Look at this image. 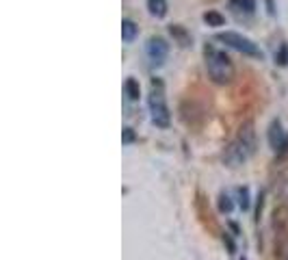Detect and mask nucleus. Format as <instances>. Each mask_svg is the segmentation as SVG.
I'll list each match as a JSON object with an SVG mask.
<instances>
[{
	"label": "nucleus",
	"mask_w": 288,
	"mask_h": 260,
	"mask_svg": "<svg viewBox=\"0 0 288 260\" xmlns=\"http://www.w3.org/2000/svg\"><path fill=\"white\" fill-rule=\"evenodd\" d=\"M124 89H126V96L130 98V100H139L141 96V85L134 81V78H128L126 85H124Z\"/></svg>",
	"instance_id": "11"
},
{
	"label": "nucleus",
	"mask_w": 288,
	"mask_h": 260,
	"mask_svg": "<svg viewBox=\"0 0 288 260\" xmlns=\"http://www.w3.org/2000/svg\"><path fill=\"white\" fill-rule=\"evenodd\" d=\"M219 211L221 213H230V211H232V202H230L228 195H221V198H219Z\"/></svg>",
	"instance_id": "14"
},
{
	"label": "nucleus",
	"mask_w": 288,
	"mask_h": 260,
	"mask_svg": "<svg viewBox=\"0 0 288 260\" xmlns=\"http://www.w3.org/2000/svg\"><path fill=\"white\" fill-rule=\"evenodd\" d=\"M204 22L208 26H223V24H226V18H223L219 11H206L204 13Z\"/></svg>",
	"instance_id": "12"
},
{
	"label": "nucleus",
	"mask_w": 288,
	"mask_h": 260,
	"mask_svg": "<svg viewBox=\"0 0 288 260\" xmlns=\"http://www.w3.org/2000/svg\"><path fill=\"white\" fill-rule=\"evenodd\" d=\"M217 41L226 43V46L239 50V52L247 54V56H256V59H262V50L256 46L249 37H243L241 33H232V31H226V33H219L217 35Z\"/></svg>",
	"instance_id": "3"
},
{
	"label": "nucleus",
	"mask_w": 288,
	"mask_h": 260,
	"mask_svg": "<svg viewBox=\"0 0 288 260\" xmlns=\"http://www.w3.org/2000/svg\"><path fill=\"white\" fill-rule=\"evenodd\" d=\"M134 130L132 128H124V133H121V141L124 143H134Z\"/></svg>",
	"instance_id": "16"
},
{
	"label": "nucleus",
	"mask_w": 288,
	"mask_h": 260,
	"mask_svg": "<svg viewBox=\"0 0 288 260\" xmlns=\"http://www.w3.org/2000/svg\"><path fill=\"white\" fill-rule=\"evenodd\" d=\"M269 143H271L273 150H284L286 148V135H284L279 121H273V124L269 126Z\"/></svg>",
	"instance_id": "6"
},
{
	"label": "nucleus",
	"mask_w": 288,
	"mask_h": 260,
	"mask_svg": "<svg viewBox=\"0 0 288 260\" xmlns=\"http://www.w3.org/2000/svg\"><path fill=\"white\" fill-rule=\"evenodd\" d=\"M239 195H241V208L247 211L249 208V191L247 189H239Z\"/></svg>",
	"instance_id": "15"
},
{
	"label": "nucleus",
	"mask_w": 288,
	"mask_h": 260,
	"mask_svg": "<svg viewBox=\"0 0 288 260\" xmlns=\"http://www.w3.org/2000/svg\"><path fill=\"white\" fill-rule=\"evenodd\" d=\"M275 63L279 68H286L288 65V43H282V46H279V52L275 54Z\"/></svg>",
	"instance_id": "13"
},
{
	"label": "nucleus",
	"mask_w": 288,
	"mask_h": 260,
	"mask_svg": "<svg viewBox=\"0 0 288 260\" xmlns=\"http://www.w3.org/2000/svg\"><path fill=\"white\" fill-rule=\"evenodd\" d=\"M134 37H136V24L132 20H124L121 22V39L126 43H130Z\"/></svg>",
	"instance_id": "8"
},
{
	"label": "nucleus",
	"mask_w": 288,
	"mask_h": 260,
	"mask_svg": "<svg viewBox=\"0 0 288 260\" xmlns=\"http://www.w3.org/2000/svg\"><path fill=\"white\" fill-rule=\"evenodd\" d=\"M169 33L174 35V39H178V43H180V46H189V43H191V37H189V33H186L182 26H178V24H171V26H169Z\"/></svg>",
	"instance_id": "10"
},
{
	"label": "nucleus",
	"mask_w": 288,
	"mask_h": 260,
	"mask_svg": "<svg viewBox=\"0 0 288 260\" xmlns=\"http://www.w3.org/2000/svg\"><path fill=\"white\" fill-rule=\"evenodd\" d=\"M150 113H152V121L161 128H167L171 124V113L167 108V102H165V96L161 89H154L152 96H150Z\"/></svg>",
	"instance_id": "4"
},
{
	"label": "nucleus",
	"mask_w": 288,
	"mask_h": 260,
	"mask_svg": "<svg viewBox=\"0 0 288 260\" xmlns=\"http://www.w3.org/2000/svg\"><path fill=\"white\" fill-rule=\"evenodd\" d=\"M230 5L239 13H254L256 9V0H230Z\"/></svg>",
	"instance_id": "9"
},
{
	"label": "nucleus",
	"mask_w": 288,
	"mask_h": 260,
	"mask_svg": "<svg viewBox=\"0 0 288 260\" xmlns=\"http://www.w3.org/2000/svg\"><path fill=\"white\" fill-rule=\"evenodd\" d=\"M223 241H226V245H228V249H230V254H234V251H236V247H234L232 238H230L228 234H223Z\"/></svg>",
	"instance_id": "17"
},
{
	"label": "nucleus",
	"mask_w": 288,
	"mask_h": 260,
	"mask_svg": "<svg viewBox=\"0 0 288 260\" xmlns=\"http://www.w3.org/2000/svg\"><path fill=\"white\" fill-rule=\"evenodd\" d=\"M206 68H208V74L217 85H228L234 81V63L232 59L221 52V50L212 48V46H206Z\"/></svg>",
	"instance_id": "2"
},
{
	"label": "nucleus",
	"mask_w": 288,
	"mask_h": 260,
	"mask_svg": "<svg viewBox=\"0 0 288 260\" xmlns=\"http://www.w3.org/2000/svg\"><path fill=\"white\" fill-rule=\"evenodd\" d=\"M148 56L154 65H163L165 59H167V52H169V46L163 37H150L148 41Z\"/></svg>",
	"instance_id": "5"
},
{
	"label": "nucleus",
	"mask_w": 288,
	"mask_h": 260,
	"mask_svg": "<svg viewBox=\"0 0 288 260\" xmlns=\"http://www.w3.org/2000/svg\"><path fill=\"white\" fill-rule=\"evenodd\" d=\"M254 152H256V133H254V124L247 121V124H243V128L239 130L236 139L223 152V163H226L228 167H239V165L247 163L249 158L254 156Z\"/></svg>",
	"instance_id": "1"
},
{
	"label": "nucleus",
	"mask_w": 288,
	"mask_h": 260,
	"mask_svg": "<svg viewBox=\"0 0 288 260\" xmlns=\"http://www.w3.org/2000/svg\"><path fill=\"white\" fill-rule=\"evenodd\" d=\"M148 9L154 18H165L167 16V0H148Z\"/></svg>",
	"instance_id": "7"
},
{
	"label": "nucleus",
	"mask_w": 288,
	"mask_h": 260,
	"mask_svg": "<svg viewBox=\"0 0 288 260\" xmlns=\"http://www.w3.org/2000/svg\"><path fill=\"white\" fill-rule=\"evenodd\" d=\"M243 260H245V258H243Z\"/></svg>",
	"instance_id": "18"
}]
</instances>
